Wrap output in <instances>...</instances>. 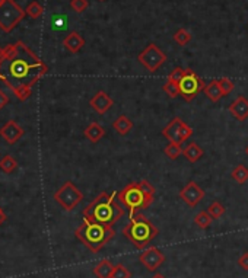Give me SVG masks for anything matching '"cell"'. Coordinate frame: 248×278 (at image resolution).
Returning <instances> with one entry per match:
<instances>
[{
	"instance_id": "cell-22",
	"label": "cell",
	"mask_w": 248,
	"mask_h": 278,
	"mask_svg": "<svg viewBox=\"0 0 248 278\" xmlns=\"http://www.w3.org/2000/svg\"><path fill=\"white\" fill-rule=\"evenodd\" d=\"M232 179L238 184H246L248 181V168H246L244 165H238L235 166V169L231 174Z\"/></svg>"
},
{
	"instance_id": "cell-13",
	"label": "cell",
	"mask_w": 248,
	"mask_h": 278,
	"mask_svg": "<svg viewBox=\"0 0 248 278\" xmlns=\"http://www.w3.org/2000/svg\"><path fill=\"white\" fill-rule=\"evenodd\" d=\"M89 105L92 106L93 111H96L99 115H104L107 114V111H110L114 105V101L111 99V96L104 91H99L92 96Z\"/></svg>"
},
{
	"instance_id": "cell-24",
	"label": "cell",
	"mask_w": 248,
	"mask_h": 278,
	"mask_svg": "<svg viewBox=\"0 0 248 278\" xmlns=\"http://www.w3.org/2000/svg\"><path fill=\"white\" fill-rule=\"evenodd\" d=\"M212 221H213V218L207 211H200L197 216L194 217V224L200 229H207L212 224Z\"/></svg>"
},
{
	"instance_id": "cell-19",
	"label": "cell",
	"mask_w": 248,
	"mask_h": 278,
	"mask_svg": "<svg viewBox=\"0 0 248 278\" xmlns=\"http://www.w3.org/2000/svg\"><path fill=\"white\" fill-rule=\"evenodd\" d=\"M203 155H205V150L197 143H194V141L188 143V146H186L183 149V156L186 157L188 162H191V163L200 160V157Z\"/></svg>"
},
{
	"instance_id": "cell-1",
	"label": "cell",
	"mask_w": 248,
	"mask_h": 278,
	"mask_svg": "<svg viewBox=\"0 0 248 278\" xmlns=\"http://www.w3.org/2000/svg\"><path fill=\"white\" fill-rule=\"evenodd\" d=\"M48 71V67L22 41L3 48L0 56V82H3L19 101H27L32 86Z\"/></svg>"
},
{
	"instance_id": "cell-34",
	"label": "cell",
	"mask_w": 248,
	"mask_h": 278,
	"mask_svg": "<svg viewBox=\"0 0 248 278\" xmlns=\"http://www.w3.org/2000/svg\"><path fill=\"white\" fill-rule=\"evenodd\" d=\"M89 1L88 0H70V7L76 12V13H82L88 9Z\"/></svg>"
},
{
	"instance_id": "cell-15",
	"label": "cell",
	"mask_w": 248,
	"mask_h": 278,
	"mask_svg": "<svg viewBox=\"0 0 248 278\" xmlns=\"http://www.w3.org/2000/svg\"><path fill=\"white\" fill-rule=\"evenodd\" d=\"M63 45L66 47L67 51L76 54V53H79V51L83 48V45H85V39H83V36H82L79 32L73 31L70 32L69 35H66V38L63 39Z\"/></svg>"
},
{
	"instance_id": "cell-42",
	"label": "cell",
	"mask_w": 248,
	"mask_h": 278,
	"mask_svg": "<svg viewBox=\"0 0 248 278\" xmlns=\"http://www.w3.org/2000/svg\"><path fill=\"white\" fill-rule=\"evenodd\" d=\"M1 3H3V0H0V4H1Z\"/></svg>"
},
{
	"instance_id": "cell-28",
	"label": "cell",
	"mask_w": 248,
	"mask_h": 278,
	"mask_svg": "<svg viewBox=\"0 0 248 278\" xmlns=\"http://www.w3.org/2000/svg\"><path fill=\"white\" fill-rule=\"evenodd\" d=\"M174 41L178 45L184 47V45H187L191 41V34L187 31V30H184V28H181V30H178V31L174 34Z\"/></svg>"
},
{
	"instance_id": "cell-11",
	"label": "cell",
	"mask_w": 248,
	"mask_h": 278,
	"mask_svg": "<svg viewBox=\"0 0 248 278\" xmlns=\"http://www.w3.org/2000/svg\"><path fill=\"white\" fill-rule=\"evenodd\" d=\"M180 198L186 203L188 207H196L205 198V189L194 181H190L180 191Z\"/></svg>"
},
{
	"instance_id": "cell-36",
	"label": "cell",
	"mask_w": 248,
	"mask_h": 278,
	"mask_svg": "<svg viewBox=\"0 0 248 278\" xmlns=\"http://www.w3.org/2000/svg\"><path fill=\"white\" fill-rule=\"evenodd\" d=\"M238 265H240L244 271H248V252L243 253V255L238 258Z\"/></svg>"
},
{
	"instance_id": "cell-25",
	"label": "cell",
	"mask_w": 248,
	"mask_h": 278,
	"mask_svg": "<svg viewBox=\"0 0 248 278\" xmlns=\"http://www.w3.org/2000/svg\"><path fill=\"white\" fill-rule=\"evenodd\" d=\"M164 153L168 156L169 159H178L180 156L183 155V149H181V144L169 141V143H168V144L165 146V149H164Z\"/></svg>"
},
{
	"instance_id": "cell-2",
	"label": "cell",
	"mask_w": 248,
	"mask_h": 278,
	"mask_svg": "<svg viewBox=\"0 0 248 278\" xmlns=\"http://www.w3.org/2000/svg\"><path fill=\"white\" fill-rule=\"evenodd\" d=\"M117 192H101L83 210V220L96 221L105 226H114L124 216L123 206L116 201Z\"/></svg>"
},
{
	"instance_id": "cell-32",
	"label": "cell",
	"mask_w": 248,
	"mask_h": 278,
	"mask_svg": "<svg viewBox=\"0 0 248 278\" xmlns=\"http://www.w3.org/2000/svg\"><path fill=\"white\" fill-rule=\"evenodd\" d=\"M193 128L188 125V124L183 123L181 125V128H180V134H178V144H181V143H184L186 140H188L191 136H193Z\"/></svg>"
},
{
	"instance_id": "cell-3",
	"label": "cell",
	"mask_w": 248,
	"mask_h": 278,
	"mask_svg": "<svg viewBox=\"0 0 248 278\" xmlns=\"http://www.w3.org/2000/svg\"><path fill=\"white\" fill-rule=\"evenodd\" d=\"M75 236L91 252L96 253L116 236V232L113 226L83 220V223L75 230Z\"/></svg>"
},
{
	"instance_id": "cell-7",
	"label": "cell",
	"mask_w": 248,
	"mask_h": 278,
	"mask_svg": "<svg viewBox=\"0 0 248 278\" xmlns=\"http://www.w3.org/2000/svg\"><path fill=\"white\" fill-rule=\"evenodd\" d=\"M54 200L62 206L66 211H72L83 200V194L73 182L67 181L54 192Z\"/></svg>"
},
{
	"instance_id": "cell-35",
	"label": "cell",
	"mask_w": 248,
	"mask_h": 278,
	"mask_svg": "<svg viewBox=\"0 0 248 278\" xmlns=\"http://www.w3.org/2000/svg\"><path fill=\"white\" fill-rule=\"evenodd\" d=\"M131 277V273L124 267L123 264H117L114 267V271H113V277L111 278H130Z\"/></svg>"
},
{
	"instance_id": "cell-17",
	"label": "cell",
	"mask_w": 248,
	"mask_h": 278,
	"mask_svg": "<svg viewBox=\"0 0 248 278\" xmlns=\"http://www.w3.org/2000/svg\"><path fill=\"white\" fill-rule=\"evenodd\" d=\"M114 267L111 261L108 259H102L99 261L95 267H93V274L96 278H111L113 277V271H114Z\"/></svg>"
},
{
	"instance_id": "cell-26",
	"label": "cell",
	"mask_w": 248,
	"mask_h": 278,
	"mask_svg": "<svg viewBox=\"0 0 248 278\" xmlns=\"http://www.w3.org/2000/svg\"><path fill=\"white\" fill-rule=\"evenodd\" d=\"M213 220H216V218H220V217L225 214V207L219 203V201H213L209 207H207V210H206Z\"/></svg>"
},
{
	"instance_id": "cell-6",
	"label": "cell",
	"mask_w": 248,
	"mask_h": 278,
	"mask_svg": "<svg viewBox=\"0 0 248 278\" xmlns=\"http://www.w3.org/2000/svg\"><path fill=\"white\" fill-rule=\"evenodd\" d=\"M27 15V12L18 6L13 0H3L0 4V28L4 32H10Z\"/></svg>"
},
{
	"instance_id": "cell-5",
	"label": "cell",
	"mask_w": 248,
	"mask_h": 278,
	"mask_svg": "<svg viewBox=\"0 0 248 278\" xmlns=\"http://www.w3.org/2000/svg\"><path fill=\"white\" fill-rule=\"evenodd\" d=\"M119 201L128 208V218H133L139 211L148 208L154 201L149 200L140 189L139 182H130L117 194Z\"/></svg>"
},
{
	"instance_id": "cell-10",
	"label": "cell",
	"mask_w": 248,
	"mask_h": 278,
	"mask_svg": "<svg viewBox=\"0 0 248 278\" xmlns=\"http://www.w3.org/2000/svg\"><path fill=\"white\" fill-rule=\"evenodd\" d=\"M139 261L140 264L148 270V271H156L164 262H165V255L158 249V247L152 246L148 247L146 250H143L139 255Z\"/></svg>"
},
{
	"instance_id": "cell-8",
	"label": "cell",
	"mask_w": 248,
	"mask_h": 278,
	"mask_svg": "<svg viewBox=\"0 0 248 278\" xmlns=\"http://www.w3.org/2000/svg\"><path fill=\"white\" fill-rule=\"evenodd\" d=\"M206 83L203 82V79H200L194 70L186 69V74L181 79V82L178 83V89H180V96H183V99L187 102H191L199 93L205 89Z\"/></svg>"
},
{
	"instance_id": "cell-38",
	"label": "cell",
	"mask_w": 248,
	"mask_h": 278,
	"mask_svg": "<svg viewBox=\"0 0 248 278\" xmlns=\"http://www.w3.org/2000/svg\"><path fill=\"white\" fill-rule=\"evenodd\" d=\"M6 221V214L3 211H0V224H3Z\"/></svg>"
},
{
	"instance_id": "cell-40",
	"label": "cell",
	"mask_w": 248,
	"mask_h": 278,
	"mask_svg": "<svg viewBox=\"0 0 248 278\" xmlns=\"http://www.w3.org/2000/svg\"><path fill=\"white\" fill-rule=\"evenodd\" d=\"M246 155L248 156V146H247V147H246Z\"/></svg>"
},
{
	"instance_id": "cell-4",
	"label": "cell",
	"mask_w": 248,
	"mask_h": 278,
	"mask_svg": "<svg viewBox=\"0 0 248 278\" xmlns=\"http://www.w3.org/2000/svg\"><path fill=\"white\" fill-rule=\"evenodd\" d=\"M158 227L143 214H136L130 218L128 224H125L123 229L124 238L137 249H145L158 236Z\"/></svg>"
},
{
	"instance_id": "cell-12",
	"label": "cell",
	"mask_w": 248,
	"mask_h": 278,
	"mask_svg": "<svg viewBox=\"0 0 248 278\" xmlns=\"http://www.w3.org/2000/svg\"><path fill=\"white\" fill-rule=\"evenodd\" d=\"M24 128L13 120L7 121L0 128V137L7 143V144H15L22 136H24Z\"/></svg>"
},
{
	"instance_id": "cell-33",
	"label": "cell",
	"mask_w": 248,
	"mask_h": 278,
	"mask_svg": "<svg viewBox=\"0 0 248 278\" xmlns=\"http://www.w3.org/2000/svg\"><path fill=\"white\" fill-rule=\"evenodd\" d=\"M184 74H186V69H183V67H175V69L168 74V80L175 82V83H180L181 79L184 77Z\"/></svg>"
},
{
	"instance_id": "cell-44",
	"label": "cell",
	"mask_w": 248,
	"mask_h": 278,
	"mask_svg": "<svg viewBox=\"0 0 248 278\" xmlns=\"http://www.w3.org/2000/svg\"><path fill=\"white\" fill-rule=\"evenodd\" d=\"M0 211H1V208H0Z\"/></svg>"
},
{
	"instance_id": "cell-30",
	"label": "cell",
	"mask_w": 248,
	"mask_h": 278,
	"mask_svg": "<svg viewBox=\"0 0 248 278\" xmlns=\"http://www.w3.org/2000/svg\"><path fill=\"white\" fill-rule=\"evenodd\" d=\"M219 82V86H220V91L223 93V96H228L229 93L234 91V82L228 77H222L217 80Z\"/></svg>"
},
{
	"instance_id": "cell-41",
	"label": "cell",
	"mask_w": 248,
	"mask_h": 278,
	"mask_svg": "<svg viewBox=\"0 0 248 278\" xmlns=\"http://www.w3.org/2000/svg\"><path fill=\"white\" fill-rule=\"evenodd\" d=\"M1 51H3V50H1V48H0V56H1Z\"/></svg>"
},
{
	"instance_id": "cell-16",
	"label": "cell",
	"mask_w": 248,
	"mask_h": 278,
	"mask_svg": "<svg viewBox=\"0 0 248 278\" xmlns=\"http://www.w3.org/2000/svg\"><path fill=\"white\" fill-rule=\"evenodd\" d=\"M183 120L175 117L172 121L166 124V127L162 130V136L168 140V141H172V143H178V134H180V128L183 125Z\"/></svg>"
},
{
	"instance_id": "cell-43",
	"label": "cell",
	"mask_w": 248,
	"mask_h": 278,
	"mask_svg": "<svg viewBox=\"0 0 248 278\" xmlns=\"http://www.w3.org/2000/svg\"><path fill=\"white\" fill-rule=\"evenodd\" d=\"M99 1H104V0H99Z\"/></svg>"
},
{
	"instance_id": "cell-21",
	"label": "cell",
	"mask_w": 248,
	"mask_h": 278,
	"mask_svg": "<svg viewBox=\"0 0 248 278\" xmlns=\"http://www.w3.org/2000/svg\"><path fill=\"white\" fill-rule=\"evenodd\" d=\"M205 95L207 96V99H210L212 102H219V99L223 96V93L220 91V86H219V82L217 80H212L210 83H207L203 89Z\"/></svg>"
},
{
	"instance_id": "cell-37",
	"label": "cell",
	"mask_w": 248,
	"mask_h": 278,
	"mask_svg": "<svg viewBox=\"0 0 248 278\" xmlns=\"http://www.w3.org/2000/svg\"><path fill=\"white\" fill-rule=\"evenodd\" d=\"M9 104V96L0 89V109H3Z\"/></svg>"
},
{
	"instance_id": "cell-31",
	"label": "cell",
	"mask_w": 248,
	"mask_h": 278,
	"mask_svg": "<svg viewBox=\"0 0 248 278\" xmlns=\"http://www.w3.org/2000/svg\"><path fill=\"white\" fill-rule=\"evenodd\" d=\"M139 186H140V189L143 191V194H145L149 200L154 201V195H155V188H154V185H152L149 181L142 179V181L139 182Z\"/></svg>"
},
{
	"instance_id": "cell-27",
	"label": "cell",
	"mask_w": 248,
	"mask_h": 278,
	"mask_svg": "<svg viewBox=\"0 0 248 278\" xmlns=\"http://www.w3.org/2000/svg\"><path fill=\"white\" fill-rule=\"evenodd\" d=\"M25 12H27V15H28L30 18L37 19V18H40V16L42 15L44 7H42L38 1H31V3L28 4V7L25 9Z\"/></svg>"
},
{
	"instance_id": "cell-29",
	"label": "cell",
	"mask_w": 248,
	"mask_h": 278,
	"mask_svg": "<svg viewBox=\"0 0 248 278\" xmlns=\"http://www.w3.org/2000/svg\"><path fill=\"white\" fill-rule=\"evenodd\" d=\"M162 91L166 93L169 98H177L180 96V89H178V83L175 82H171V80H166L165 85L162 86Z\"/></svg>"
},
{
	"instance_id": "cell-9",
	"label": "cell",
	"mask_w": 248,
	"mask_h": 278,
	"mask_svg": "<svg viewBox=\"0 0 248 278\" xmlns=\"http://www.w3.org/2000/svg\"><path fill=\"white\" fill-rule=\"evenodd\" d=\"M139 63L146 67L148 71L155 73L156 70L166 62V54L156 45V44H149L139 56H137Z\"/></svg>"
},
{
	"instance_id": "cell-14",
	"label": "cell",
	"mask_w": 248,
	"mask_h": 278,
	"mask_svg": "<svg viewBox=\"0 0 248 278\" xmlns=\"http://www.w3.org/2000/svg\"><path fill=\"white\" fill-rule=\"evenodd\" d=\"M229 112L231 115L243 123L248 118V99L246 96H238L235 101H232V104L229 105Z\"/></svg>"
},
{
	"instance_id": "cell-23",
	"label": "cell",
	"mask_w": 248,
	"mask_h": 278,
	"mask_svg": "<svg viewBox=\"0 0 248 278\" xmlns=\"http://www.w3.org/2000/svg\"><path fill=\"white\" fill-rule=\"evenodd\" d=\"M16 168H18V163H16V160L10 155L3 156V157L0 159V169H1L4 174H12Z\"/></svg>"
},
{
	"instance_id": "cell-20",
	"label": "cell",
	"mask_w": 248,
	"mask_h": 278,
	"mask_svg": "<svg viewBox=\"0 0 248 278\" xmlns=\"http://www.w3.org/2000/svg\"><path fill=\"white\" fill-rule=\"evenodd\" d=\"M113 128H114V131L117 133V134H120V136H125V134H128L130 131H131V128H133V123L125 117V115H120L117 120H114V123H113Z\"/></svg>"
},
{
	"instance_id": "cell-39",
	"label": "cell",
	"mask_w": 248,
	"mask_h": 278,
	"mask_svg": "<svg viewBox=\"0 0 248 278\" xmlns=\"http://www.w3.org/2000/svg\"><path fill=\"white\" fill-rule=\"evenodd\" d=\"M151 278H165V276H162V274H159V273H158V274H154V276H152Z\"/></svg>"
},
{
	"instance_id": "cell-18",
	"label": "cell",
	"mask_w": 248,
	"mask_h": 278,
	"mask_svg": "<svg viewBox=\"0 0 248 278\" xmlns=\"http://www.w3.org/2000/svg\"><path fill=\"white\" fill-rule=\"evenodd\" d=\"M85 137L91 141V143H98L104 136H105V130L101 124L91 123L83 131Z\"/></svg>"
}]
</instances>
